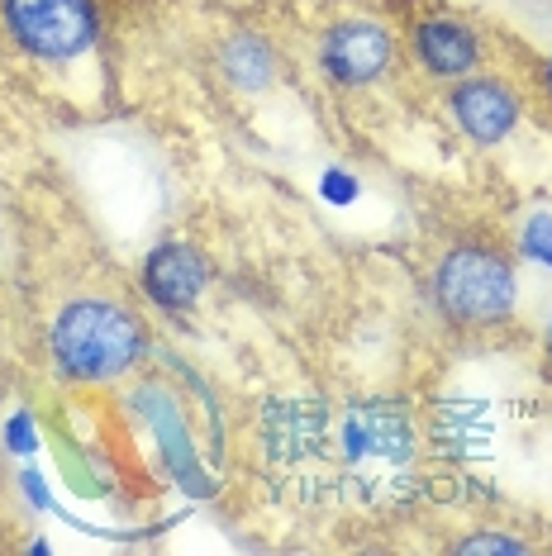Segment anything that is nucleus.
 Listing matches in <instances>:
<instances>
[{
  "label": "nucleus",
  "instance_id": "1",
  "mask_svg": "<svg viewBox=\"0 0 552 556\" xmlns=\"http://www.w3.org/2000/svg\"><path fill=\"white\" fill-rule=\"evenodd\" d=\"M338 457L353 476L362 500H391L410 480L414 433L405 409L396 404H353L338 424Z\"/></svg>",
  "mask_w": 552,
  "mask_h": 556
},
{
  "label": "nucleus",
  "instance_id": "2",
  "mask_svg": "<svg viewBox=\"0 0 552 556\" xmlns=\"http://www.w3.org/2000/svg\"><path fill=\"white\" fill-rule=\"evenodd\" d=\"M143 352V328L129 309L105 305V300H77L58 314L53 324V357L77 381H105Z\"/></svg>",
  "mask_w": 552,
  "mask_h": 556
},
{
  "label": "nucleus",
  "instance_id": "3",
  "mask_svg": "<svg viewBox=\"0 0 552 556\" xmlns=\"http://www.w3.org/2000/svg\"><path fill=\"white\" fill-rule=\"evenodd\" d=\"M438 305L453 324H495L514 309V271L491 248H457L434 276Z\"/></svg>",
  "mask_w": 552,
  "mask_h": 556
},
{
  "label": "nucleus",
  "instance_id": "4",
  "mask_svg": "<svg viewBox=\"0 0 552 556\" xmlns=\"http://www.w3.org/2000/svg\"><path fill=\"white\" fill-rule=\"evenodd\" d=\"M0 20H5L10 39L24 53L43 62L81 58L100 39V20L91 0H0Z\"/></svg>",
  "mask_w": 552,
  "mask_h": 556
},
{
  "label": "nucleus",
  "instance_id": "5",
  "mask_svg": "<svg viewBox=\"0 0 552 556\" xmlns=\"http://www.w3.org/2000/svg\"><path fill=\"white\" fill-rule=\"evenodd\" d=\"M319 62L334 81L367 86L396 62V39L386 34V24H376V20H343L324 34Z\"/></svg>",
  "mask_w": 552,
  "mask_h": 556
},
{
  "label": "nucleus",
  "instance_id": "6",
  "mask_svg": "<svg viewBox=\"0 0 552 556\" xmlns=\"http://www.w3.org/2000/svg\"><path fill=\"white\" fill-rule=\"evenodd\" d=\"M143 290L148 300L162 309H191L200 300V290H205L210 271H205V257H200L196 248L186 243H162L143 257Z\"/></svg>",
  "mask_w": 552,
  "mask_h": 556
},
{
  "label": "nucleus",
  "instance_id": "7",
  "mask_svg": "<svg viewBox=\"0 0 552 556\" xmlns=\"http://www.w3.org/2000/svg\"><path fill=\"white\" fill-rule=\"evenodd\" d=\"M448 105H453L457 129L476 143H500L519 124V100L500 81H462Z\"/></svg>",
  "mask_w": 552,
  "mask_h": 556
},
{
  "label": "nucleus",
  "instance_id": "8",
  "mask_svg": "<svg viewBox=\"0 0 552 556\" xmlns=\"http://www.w3.org/2000/svg\"><path fill=\"white\" fill-rule=\"evenodd\" d=\"M414 58L434 77H467L481 48H476V34L462 20H424L414 24Z\"/></svg>",
  "mask_w": 552,
  "mask_h": 556
},
{
  "label": "nucleus",
  "instance_id": "9",
  "mask_svg": "<svg viewBox=\"0 0 552 556\" xmlns=\"http://www.w3.org/2000/svg\"><path fill=\"white\" fill-rule=\"evenodd\" d=\"M224 72L238 81V86H267L272 81V53L262 48L258 39H229L224 48Z\"/></svg>",
  "mask_w": 552,
  "mask_h": 556
},
{
  "label": "nucleus",
  "instance_id": "10",
  "mask_svg": "<svg viewBox=\"0 0 552 556\" xmlns=\"http://www.w3.org/2000/svg\"><path fill=\"white\" fill-rule=\"evenodd\" d=\"M519 252L529 262H543V267H552V214H534V219L524 224Z\"/></svg>",
  "mask_w": 552,
  "mask_h": 556
},
{
  "label": "nucleus",
  "instance_id": "11",
  "mask_svg": "<svg viewBox=\"0 0 552 556\" xmlns=\"http://www.w3.org/2000/svg\"><path fill=\"white\" fill-rule=\"evenodd\" d=\"M319 195L329 200V205L343 210V205H353V200H357V181H353V176H348V172H338V167H334V172H324Z\"/></svg>",
  "mask_w": 552,
  "mask_h": 556
},
{
  "label": "nucleus",
  "instance_id": "12",
  "mask_svg": "<svg viewBox=\"0 0 552 556\" xmlns=\"http://www.w3.org/2000/svg\"><path fill=\"white\" fill-rule=\"evenodd\" d=\"M5 438L15 442V452H34V447H39V438H34V424H29V414H15V419L5 424Z\"/></svg>",
  "mask_w": 552,
  "mask_h": 556
},
{
  "label": "nucleus",
  "instance_id": "13",
  "mask_svg": "<svg viewBox=\"0 0 552 556\" xmlns=\"http://www.w3.org/2000/svg\"><path fill=\"white\" fill-rule=\"evenodd\" d=\"M462 552H529L519 538H467Z\"/></svg>",
  "mask_w": 552,
  "mask_h": 556
},
{
  "label": "nucleus",
  "instance_id": "14",
  "mask_svg": "<svg viewBox=\"0 0 552 556\" xmlns=\"http://www.w3.org/2000/svg\"><path fill=\"white\" fill-rule=\"evenodd\" d=\"M548 366H552V324H548Z\"/></svg>",
  "mask_w": 552,
  "mask_h": 556
},
{
  "label": "nucleus",
  "instance_id": "15",
  "mask_svg": "<svg viewBox=\"0 0 552 556\" xmlns=\"http://www.w3.org/2000/svg\"><path fill=\"white\" fill-rule=\"evenodd\" d=\"M548 86H552V62H548Z\"/></svg>",
  "mask_w": 552,
  "mask_h": 556
}]
</instances>
